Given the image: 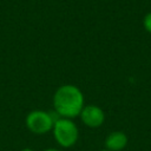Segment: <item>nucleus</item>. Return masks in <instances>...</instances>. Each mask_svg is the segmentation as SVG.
Segmentation results:
<instances>
[{
    "label": "nucleus",
    "mask_w": 151,
    "mask_h": 151,
    "mask_svg": "<svg viewBox=\"0 0 151 151\" xmlns=\"http://www.w3.org/2000/svg\"><path fill=\"white\" fill-rule=\"evenodd\" d=\"M20 151H34L33 149H31V147H24L22 150H20Z\"/></svg>",
    "instance_id": "nucleus-7"
},
{
    "label": "nucleus",
    "mask_w": 151,
    "mask_h": 151,
    "mask_svg": "<svg viewBox=\"0 0 151 151\" xmlns=\"http://www.w3.org/2000/svg\"><path fill=\"white\" fill-rule=\"evenodd\" d=\"M44 151H60V150H58V149H53V147H50V149H46V150H44Z\"/></svg>",
    "instance_id": "nucleus-8"
},
{
    "label": "nucleus",
    "mask_w": 151,
    "mask_h": 151,
    "mask_svg": "<svg viewBox=\"0 0 151 151\" xmlns=\"http://www.w3.org/2000/svg\"><path fill=\"white\" fill-rule=\"evenodd\" d=\"M143 26H144L145 31L151 34V12H149L144 17V19H143Z\"/></svg>",
    "instance_id": "nucleus-6"
},
{
    "label": "nucleus",
    "mask_w": 151,
    "mask_h": 151,
    "mask_svg": "<svg viewBox=\"0 0 151 151\" xmlns=\"http://www.w3.org/2000/svg\"><path fill=\"white\" fill-rule=\"evenodd\" d=\"M80 120L84 125L91 129H97L101 126L105 122V112L98 105H85L79 114Z\"/></svg>",
    "instance_id": "nucleus-4"
},
{
    "label": "nucleus",
    "mask_w": 151,
    "mask_h": 151,
    "mask_svg": "<svg viewBox=\"0 0 151 151\" xmlns=\"http://www.w3.org/2000/svg\"><path fill=\"white\" fill-rule=\"evenodd\" d=\"M84 106V93L76 85H61L53 94V109L57 116L60 118L73 119L80 114Z\"/></svg>",
    "instance_id": "nucleus-1"
},
{
    "label": "nucleus",
    "mask_w": 151,
    "mask_h": 151,
    "mask_svg": "<svg viewBox=\"0 0 151 151\" xmlns=\"http://www.w3.org/2000/svg\"><path fill=\"white\" fill-rule=\"evenodd\" d=\"M101 151H109V150H101Z\"/></svg>",
    "instance_id": "nucleus-9"
},
{
    "label": "nucleus",
    "mask_w": 151,
    "mask_h": 151,
    "mask_svg": "<svg viewBox=\"0 0 151 151\" xmlns=\"http://www.w3.org/2000/svg\"><path fill=\"white\" fill-rule=\"evenodd\" d=\"M127 136L123 131H112L110 132L104 142L105 150L109 151H122L127 145Z\"/></svg>",
    "instance_id": "nucleus-5"
},
{
    "label": "nucleus",
    "mask_w": 151,
    "mask_h": 151,
    "mask_svg": "<svg viewBox=\"0 0 151 151\" xmlns=\"http://www.w3.org/2000/svg\"><path fill=\"white\" fill-rule=\"evenodd\" d=\"M59 118V117H58ZM55 117L44 110H33L25 118V125L34 134H45L52 131Z\"/></svg>",
    "instance_id": "nucleus-3"
},
{
    "label": "nucleus",
    "mask_w": 151,
    "mask_h": 151,
    "mask_svg": "<svg viewBox=\"0 0 151 151\" xmlns=\"http://www.w3.org/2000/svg\"><path fill=\"white\" fill-rule=\"evenodd\" d=\"M52 133L57 144L61 147L68 149L76 145L79 138V129L73 119L57 118L52 129Z\"/></svg>",
    "instance_id": "nucleus-2"
}]
</instances>
